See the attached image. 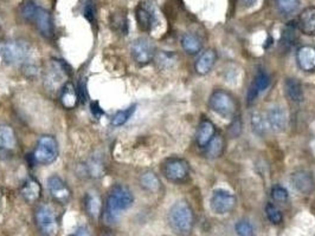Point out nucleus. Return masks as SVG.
<instances>
[{
  "label": "nucleus",
  "instance_id": "4be33fe9",
  "mask_svg": "<svg viewBox=\"0 0 315 236\" xmlns=\"http://www.w3.org/2000/svg\"><path fill=\"white\" fill-rule=\"evenodd\" d=\"M284 93L293 103H302L305 99L302 85L295 78H287L284 82Z\"/></svg>",
  "mask_w": 315,
  "mask_h": 236
},
{
  "label": "nucleus",
  "instance_id": "412c9836",
  "mask_svg": "<svg viewBox=\"0 0 315 236\" xmlns=\"http://www.w3.org/2000/svg\"><path fill=\"white\" fill-rule=\"evenodd\" d=\"M20 195L28 203H36L42 195V187L34 177H29L20 188Z\"/></svg>",
  "mask_w": 315,
  "mask_h": 236
},
{
  "label": "nucleus",
  "instance_id": "2eb2a0df",
  "mask_svg": "<svg viewBox=\"0 0 315 236\" xmlns=\"http://www.w3.org/2000/svg\"><path fill=\"white\" fill-rule=\"evenodd\" d=\"M34 22L36 23L38 31L45 38L54 37V24H52L51 14L43 7H37Z\"/></svg>",
  "mask_w": 315,
  "mask_h": 236
},
{
  "label": "nucleus",
  "instance_id": "0eeeda50",
  "mask_svg": "<svg viewBox=\"0 0 315 236\" xmlns=\"http://www.w3.org/2000/svg\"><path fill=\"white\" fill-rule=\"evenodd\" d=\"M131 55L135 63L140 66H145L154 60L157 52H155V46L152 40L141 37L132 43Z\"/></svg>",
  "mask_w": 315,
  "mask_h": 236
},
{
  "label": "nucleus",
  "instance_id": "37998d69",
  "mask_svg": "<svg viewBox=\"0 0 315 236\" xmlns=\"http://www.w3.org/2000/svg\"><path fill=\"white\" fill-rule=\"evenodd\" d=\"M1 196H2V194H1V190H0V200H1Z\"/></svg>",
  "mask_w": 315,
  "mask_h": 236
},
{
  "label": "nucleus",
  "instance_id": "79ce46f5",
  "mask_svg": "<svg viewBox=\"0 0 315 236\" xmlns=\"http://www.w3.org/2000/svg\"><path fill=\"white\" fill-rule=\"evenodd\" d=\"M103 236H113L111 234H109V233H107V234H105Z\"/></svg>",
  "mask_w": 315,
  "mask_h": 236
},
{
  "label": "nucleus",
  "instance_id": "cd10ccee",
  "mask_svg": "<svg viewBox=\"0 0 315 236\" xmlns=\"http://www.w3.org/2000/svg\"><path fill=\"white\" fill-rule=\"evenodd\" d=\"M181 47L188 55H197L202 50V40L193 33H185L181 37Z\"/></svg>",
  "mask_w": 315,
  "mask_h": 236
},
{
  "label": "nucleus",
  "instance_id": "9d476101",
  "mask_svg": "<svg viewBox=\"0 0 315 236\" xmlns=\"http://www.w3.org/2000/svg\"><path fill=\"white\" fill-rule=\"evenodd\" d=\"M66 77V65L62 61H54L45 75V88H48L49 90H61L64 85Z\"/></svg>",
  "mask_w": 315,
  "mask_h": 236
},
{
  "label": "nucleus",
  "instance_id": "4468645a",
  "mask_svg": "<svg viewBox=\"0 0 315 236\" xmlns=\"http://www.w3.org/2000/svg\"><path fill=\"white\" fill-rule=\"evenodd\" d=\"M296 63L299 67L305 72H314L315 71V46L303 45L300 46L296 51Z\"/></svg>",
  "mask_w": 315,
  "mask_h": 236
},
{
  "label": "nucleus",
  "instance_id": "f257e3e1",
  "mask_svg": "<svg viewBox=\"0 0 315 236\" xmlns=\"http://www.w3.org/2000/svg\"><path fill=\"white\" fill-rule=\"evenodd\" d=\"M134 202L133 193L123 184H115L108 194L105 206V218L108 223H115L123 210L131 208Z\"/></svg>",
  "mask_w": 315,
  "mask_h": 236
},
{
  "label": "nucleus",
  "instance_id": "c756f323",
  "mask_svg": "<svg viewBox=\"0 0 315 236\" xmlns=\"http://www.w3.org/2000/svg\"><path fill=\"white\" fill-rule=\"evenodd\" d=\"M135 110H137V105L134 104V105L128 106V108L125 109V110L117 111L116 114L114 115L113 119H111V124H113L114 126H116V128L122 126L123 124H126L128 122L129 118L133 116Z\"/></svg>",
  "mask_w": 315,
  "mask_h": 236
},
{
  "label": "nucleus",
  "instance_id": "393cba45",
  "mask_svg": "<svg viewBox=\"0 0 315 236\" xmlns=\"http://www.w3.org/2000/svg\"><path fill=\"white\" fill-rule=\"evenodd\" d=\"M17 147V137L13 128L7 124L0 125V148L4 150H13Z\"/></svg>",
  "mask_w": 315,
  "mask_h": 236
},
{
  "label": "nucleus",
  "instance_id": "58836bf2",
  "mask_svg": "<svg viewBox=\"0 0 315 236\" xmlns=\"http://www.w3.org/2000/svg\"><path fill=\"white\" fill-rule=\"evenodd\" d=\"M91 112H93V115L96 118H100V117L102 116V115H105V111L102 110L101 106L99 105V103H97V102L91 103Z\"/></svg>",
  "mask_w": 315,
  "mask_h": 236
},
{
  "label": "nucleus",
  "instance_id": "1a4fd4ad",
  "mask_svg": "<svg viewBox=\"0 0 315 236\" xmlns=\"http://www.w3.org/2000/svg\"><path fill=\"white\" fill-rule=\"evenodd\" d=\"M235 206H236V197L230 191L224 189H217L213 191L210 200V206L214 214H228L235 208Z\"/></svg>",
  "mask_w": 315,
  "mask_h": 236
},
{
  "label": "nucleus",
  "instance_id": "423d86ee",
  "mask_svg": "<svg viewBox=\"0 0 315 236\" xmlns=\"http://www.w3.org/2000/svg\"><path fill=\"white\" fill-rule=\"evenodd\" d=\"M58 157V143L52 136H42L37 142L34 151V159L38 164L49 165Z\"/></svg>",
  "mask_w": 315,
  "mask_h": 236
},
{
  "label": "nucleus",
  "instance_id": "f03ea898",
  "mask_svg": "<svg viewBox=\"0 0 315 236\" xmlns=\"http://www.w3.org/2000/svg\"><path fill=\"white\" fill-rule=\"evenodd\" d=\"M193 211L186 201H178L169 211V224L176 235L186 236L193 228Z\"/></svg>",
  "mask_w": 315,
  "mask_h": 236
},
{
  "label": "nucleus",
  "instance_id": "6ab92c4d",
  "mask_svg": "<svg viewBox=\"0 0 315 236\" xmlns=\"http://www.w3.org/2000/svg\"><path fill=\"white\" fill-rule=\"evenodd\" d=\"M217 61V52L214 50H206L199 56L194 63V70L200 76H205L213 69Z\"/></svg>",
  "mask_w": 315,
  "mask_h": 236
},
{
  "label": "nucleus",
  "instance_id": "7c9ffc66",
  "mask_svg": "<svg viewBox=\"0 0 315 236\" xmlns=\"http://www.w3.org/2000/svg\"><path fill=\"white\" fill-rule=\"evenodd\" d=\"M276 8L284 16L293 14L300 6V0H275Z\"/></svg>",
  "mask_w": 315,
  "mask_h": 236
},
{
  "label": "nucleus",
  "instance_id": "ea45409f",
  "mask_svg": "<svg viewBox=\"0 0 315 236\" xmlns=\"http://www.w3.org/2000/svg\"><path fill=\"white\" fill-rule=\"evenodd\" d=\"M70 236H91V234L87 227H79V228L76 229V232H73Z\"/></svg>",
  "mask_w": 315,
  "mask_h": 236
},
{
  "label": "nucleus",
  "instance_id": "ddd939ff",
  "mask_svg": "<svg viewBox=\"0 0 315 236\" xmlns=\"http://www.w3.org/2000/svg\"><path fill=\"white\" fill-rule=\"evenodd\" d=\"M290 184L299 193L309 194L314 188V178L308 171L297 170L291 174Z\"/></svg>",
  "mask_w": 315,
  "mask_h": 236
},
{
  "label": "nucleus",
  "instance_id": "2f4dec72",
  "mask_svg": "<svg viewBox=\"0 0 315 236\" xmlns=\"http://www.w3.org/2000/svg\"><path fill=\"white\" fill-rule=\"evenodd\" d=\"M235 229H236V233L240 236H254L255 235V230L252 224L246 220H241L238 221L235 226Z\"/></svg>",
  "mask_w": 315,
  "mask_h": 236
},
{
  "label": "nucleus",
  "instance_id": "20e7f679",
  "mask_svg": "<svg viewBox=\"0 0 315 236\" xmlns=\"http://www.w3.org/2000/svg\"><path fill=\"white\" fill-rule=\"evenodd\" d=\"M30 47L26 41L10 40L0 46V57L7 65H16L28 60Z\"/></svg>",
  "mask_w": 315,
  "mask_h": 236
},
{
  "label": "nucleus",
  "instance_id": "a211bd4d",
  "mask_svg": "<svg viewBox=\"0 0 315 236\" xmlns=\"http://www.w3.org/2000/svg\"><path fill=\"white\" fill-rule=\"evenodd\" d=\"M297 28L309 37L315 35V7L305 8L297 18Z\"/></svg>",
  "mask_w": 315,
  "mask_h": 236
},
{
  "label": "nucleus",
  "instance_id": "aec40b11",
  "mask_svg": "<svg viewBox=\"0 0 315 236\" xmlns=\"http://www.w3.org/2000/svg\"><path fill=\"white\" fill-rule=\"evenodd\" d=\"M217 129L216 125L211 122L210 119H206L204 118L203 120H200L198 130H197V135H196V141L197 144L200 148H205L209 144L212 138L216 136Z\"/></svg>",
  "mask_w": 315,
  "mask_h": 236
},
{
  "label": "nucleus",
  "instance_id": "39448f33",
  "mask_svg": "<svg viewBox=\"0 0 315 236\" xmlns=\"http://www.w3.org/2000/svg\"><path fill=\"white\" fill-rule=\"evenodd\" d=\"M161 173L167 181L172 183H184L190 176V164L180 157L167 158L161 167Z\"/></svg>",
  "mask_w": 315,
  "mask_h": 236
},
{
  "label": "nucleus",
  "instance_id": "b1692460",
  "mask_svg": "<svg viewBox=\"0 0 315 236\" xmlns=\"http://www.w3.org/2000/svg\"><path fill=\"white\" fill-rule=\"evenodd\" d=\"M84 206L87 214L89 215L91 218H94V220H97V218L101 216L102 201L101 197L96 193L87 194V196H85L84 199Z\"/></svg>",
  "mask_w": 315,
  "mask_h": 236
},
{
  "label": "nucleus",
  "instance_id": "a19ab883",
  "mask_svg": "<svg viewBox=\"0 0 315 236\" xmlns=\"http://www.w3.org/2000/svg\"><path fill=\"white\" fill-rule=\"evenodd\" d=\"M241 1L243 2L244 5L245 6H248V7H250V6H252L255 4L256 1H257V0H241Z\"/></svg>",
  "mask_w": 315,
  "mask_h": 236
},
{
  "label": "nucleus",
  "instance_id": "c9c22d12",
  "mask_svg": "<svg viewBox=\"0 0 315 236\" xmlns=\"http://www.w3.org/2000/svg\"><path fill=\"white\" fill-rule=\"evenodd\" d=\"M272 197L276 202H285L289 197L287 189L282 187V185H275L272 189Z\"/></svg>",
  "mask_w": 315,
  "mask_h": 236
},
{
  "label": "nucleus",
  "instance_id": "dca6fc26",
  "mask_svg": "<svg viewBox=\"0 0 315 236\" xmlns=\"http://www.w3.org/2000/svg\"><path fill=\"white\" fill-rule=\"evenodd\" d=\"M287 112L282 106H274L267 114V122L269 128L275 132H282L287 126Z\"/></svg>",
  "mask_w": 315,
  "mask_h": 236
},
{
  "label": "nucleus",
  "instance_id": "72a5a7b5",
  "mask_svg": "<svg viewBox=\"0 0 315 236\" xmlns=\"http://www.w3.org/2000/svg\"><path fill=\"white\" fill-rule=\"evenodd\" d=\"M36 11H37V6L35 5V2L31 1V0L25 1L24 4H23L22 8H20V13H22L23 18L26 20H34Z\"/></svg>",
  "mask_w": 315,
  "mask_h": 236
},
{
  "label": "nucleus",
  "instance_id": "f3484780",
  "mask_svg": "<svg viewBox=\"0 0 315 236\" xmlns=\"http://www.w3.org/2000/svg\"><path fill=\"white\" fill-rule=\"evenodd\" d=\"M137 20L142 31H151L155 23V12L151 5L143 2L137 8Z\"/></svg>",
  "mask_w": 315,
  "mask_h": 236
},
{
  "label": "nucleus",
  "instance_id": "a878e982",
  "mask_svg": "<svg viewBox=\"0 0 315 236\" xmlns=\"http://www.w3.org/2000/svg\"><path fill=\"white\" fill-rule=\"evenodd\" d=\"M205 153L209 158H218L223 155L225 150V141L224 137L220 135L214 136V137L209 142V144L205 148Z\"/></svg>",
  "mask_w": 315,
  "mask_h": 236
},
{
  "label": "nucleus",
  "instance_id": "4c0bfd02",
  "mask_svg": "<svg viewBox=\"0 0 315 236\" xmlns=\"http://www.w3.org/2000/svg\"><path fill=\"white\" fill-rule=\"evenodd\" d=\"M83 16L87 18L89 22L93 23L95 20L96 17V8H95V4L93 1H88L87 4L84 5L83 8Z\"/></svg>",
  "mask_w": 315,
  "mask_h": 236
},
{
  "label": "nucleus",
  "instance_id": "9b49d317",
  "mask_svg": "<svg viewBox=\"0 0 315 236\" xmlns=\"http://www.w3.org/2000/svg\"><path fill=\"white\" fill-rule=\"evenodd\" d=\"M48 188L54 200L60 203H68L71 199V190L60 176L52 175L48 178Z\"/></svg>",
  "mask_w": 315,
  "mask_h": 236
},
{
  "label": "nucleus",
  "instance_id": "bb28decb",
  "mask_svg": "<svg viewBox=\"0 0 315 236\" xmlns=\"http://www.w3.org/2000/svg\"><path fill=\"white\" fill-rule=\"evenodd\" d=\"M140 185L149 193H158L161 189V181L153 171H146L140 176Z\"/></svg>",
  "mask_w": 315,
  "mask_h": 236
},
{
  "label": "nucleus",
  "instance_id": "6e6552de",
  "mask_svg": "<svg viewBox=\"0 0 315 236\" xmlns=\"http://www.w3.org/2000/svg\"><path fill=\"white\" fill-rule=\"evenodd\" d=\"M36 222L44 236H52L57 232V218L50 206L43 205L38 206L36 210Z\"/></svg>",
  "mask_w": 315,
  "mask_h": 236
},
{
  "label": "nucleus",
  "instance_id": "f704fd0d",
  "mask_svg": "<svg viewBox=\"0 0 315 236\" xmlns=\"http://www.w3.org/2000/svg\"><path fill=\"white\" fill-rule=\"evenodd\" d=\"M88 171L93 177H100L103 175V163L101 159L93 158L87 165Z\"/></svg>",
  "mask_w": 315,
  "mask_h": 236
},
{
  "label": "nucleus",
  "instance_id": "473e14b6",
  "mask_svg": "<svg viewBox=\"0 0 315 236\" xmlns=\"http://www.w3.org/2000/svg\"><path fill=\"white\" fill-rule=\"evenodd\" d=\"M266 212L267 216L269 218V221L274 224H279L282 222L283 217H282V212L276 208L275 206L272 205V203H268L266 206Z\"/></svg>",
  "mask_w": 315,
  "mask_h": 236
},
{
  "label": "nucleus",
  "instance_id": "e433bc0d",
  "mask_svg": "<svg viewBox=\"0 0 315 236\" xmlns=\"http://www.w3.org/2000/svg\"><path fill=\"white\" fill-rule=\"evenodd\" d=\"M155 58H157L159 66H161V67H169V66H171V65H173V63H175V56L171 55V53L163 52L158 56L155 55Z\"/></svg>",
  "mask_w": 315,
  "mask_h": 236
},
{
  "label": "nucleus",
  "instance_id": "7ed1b4c3",
  "mask_svg": "<svg viewBox=\"0 0 315 236\" xmlns=\"http://www.w3.org/2000/svg\"><path fill=\"white\" fill-rule=\"evenodd\" d=\"M209 106L213 112L224 118L234 117L238 109L236 98L223 88H217L210 94Z\"/></svg>",
  "mask_w": 315,
  "mask_h": 236
},
{
  "label": "nucleus",
  "instance_id": "f8f14e48",
  "mask_svg": "<svg viewBox=\"0 0 315 236\" xmlns=\"http://www.w3.org/2000/svg\"><path fill=\"white\" fill-rule=\"evenodd\" d=\"M270 84V78L266 72L261 71L257 75L255 76V78L252 79L251 85L248 88V93H246V103L248 105H252L260 97L261 93H263L267 90L268 87Z\"/></svg>",
  "mask_w": 315,
  "mask_h": 236
},
{
  "label": "nucleus",
  "instance_id": "c85d7f7f",
  "mask_svg": "<svg viewBox=\"0 0 315 236\" xmlns=\"http://www.w3.org/2000/svg\"><path fill=\"white\" fill-rule=\"evenodd\" d=\"M250 123H251V128L254 132L258 136H264L268 130V122L267 117L263 116V114L258 111H254L250 116Z\"/></svg>",
  "mask_w": 315,
  "mask_h": 236
},
{
  "label": "nucleus",
  "instance_id": "5701e85b",
  "mask_svg": "<svg viewBox=\"0 0 315 236\" xmlns=\"http://www.w3.org/2000/svg\"><path fill=\"white\" fill-rule=\"evenodd\" d=\"M60 99L62 105L66 109H73L76 105H77L78 100H79V93L78 91L73 88V85L71 84H64L63 88H61V93H60Z\"/></svg>",
  "mask_w": 315,
  "mask_h": 236
}]
</instances>
